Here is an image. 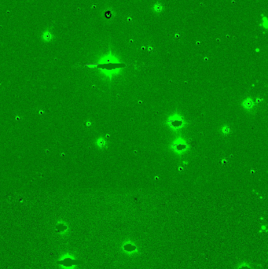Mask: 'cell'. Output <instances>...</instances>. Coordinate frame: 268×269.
I'll use <instances>...</instances> for the list:
<instances>
[{"mask_svg": "<svg viewBox=\"0 0 268 269\" xmlns=\"http://www.w3.org/2000/svg\"><path fill=\"white\" fill-rule=\"evenodd\" d=\"M167 124L173 130L177 131L181 129L186 125V122L183 120V117L179 114H173L167 118Z\"/></svg>", "mask_w": 268, "mask_h": 269, "instance_id": "obj_1", "label": "cell"}, {"mask_svg": "<svg viewBox=\"0 0 268 269\" xmlns=\"http://www.w3.org/2000/svg\"><path fill=\"white\" fill-rule=\"evenodd\" d=\"M171 149L173 151H175V153L181 154V153H183L187 151L189 149V146H188L186 141L182 137L179 136L173 141L171 145Z\"/></svg>", "mask_w": 268, "mask_h": 269, "instance_id": "obj_2", "label": "cell"}, {"mask_svg": "<svg viewBox=\"0 0 268 269\" xmlns=\"http://www.w3.org/2000/svg\"><path fill=\"white\" fill-rule=\"evenodd\" d=\"M84 263V260H73L72 258H65V259H64V260H58L57 261V264H61V265H64V266H66V267H70L72 266V265H75V264H82Z\"/></svg>", "mask_w": 268, "mask_h": 269, "instance_id": "obj_3", "label": "cell"}, {"mask_svg": "<svg viewBox=\"0 0 268 269\" xmlns=\"http://www.w3.org/2000/svg\"><path fill=\"white\" fill-rule=\"evenodd\" d=\"M53 39H54V35H53L51 31H50V30H45L41 35V39L45 43L51 42Z\"/></svg>", "mask_w": 268, "mask_h": 269, "instance_id": "obj_4", "label": "cell"}, {"mask_svg": "<svg viewBox=\"0 0 268 269\" xmlns=\"http://www.w3.org/2000/svg\"><path fill=\"white\" fill-rule=\"evenodd\" d=\"M242 105H243L244 108L247 109V110H250V109H252V108L253 107L255 103H254V101L252 99H251V98H249V97H248L247 99H245V100H244V101H243V104Z\"/></svg>", "mask_w": 268, "mask_h": 269, "instance_id": "obj_5", "label": "cell"}, {"mask_svg": "<svg viewBox=\"0 0 268 269\" xmlns=\"http://www.w3.org/2000/svg\"><path fill=\"white\" fill-rule=\"evenodd\" d=\"M95 144L97 146H98L101 149L105 148L107 146V142L105 139H104L103 137H99L96 141H95Z\"/></svg>", "mask_w": 268, "mask_h": 269, "instance_id": "obj_6", "label": "cell"}, {"mask_svg": "<svg viewBox=\"0 0 268 269\" xmlns=\"http://www.w3.org/2000/svg\"><path fill=\"white\" fill-rule=\"evenodd\" d=\"M231 127H229L228 125H224V126L222 127V132L224 134V135H229V134L231 133Z\"/></svg>", "mask_w": 268, "mask_h": 269, "instance_id": "obj_7", "label": "cell"}, {"mask_svg": "<svg viewBox=\"0 0 268 269\" xmlns=\"http://www.w3.org/2000/svg\"><path fill=\"white\" fill-rule=\"evenodd\" d=\"M56 229L59 231V232H62L64 230H66L67 229V226L63 224V223H59L58 225L56 226Z\"/></svg>", "mask_w": 268, "mask_h": 269, "instance_id": "obj_8", "label": "cell"}, {"mask_svg": "<svg viewBox=\"0 0 268 269\" xmlns=\"http://www.w3.org/2000/svg\"><path fill=\"white\" fill-rule=\"evenodd\" d=\"M127 246H129V248H128V247H125V249H127V250H132V249H135V246H132L131 245H130V246L128 245Z\"/></svg>", "mask_w": 268, "mask_h": 269, "instance_id": "obj_9", "label": "cell"}]
</instances>
